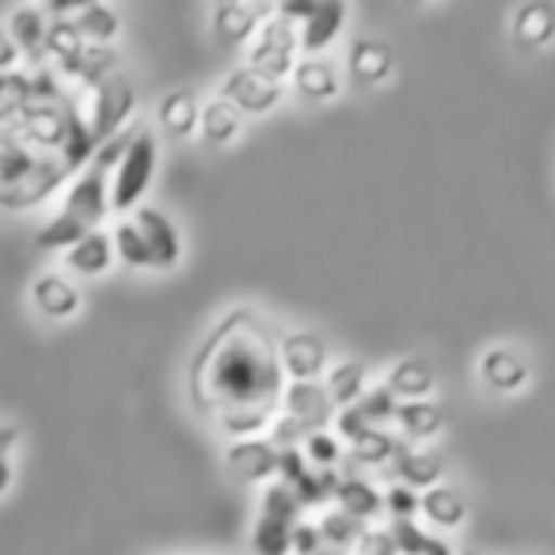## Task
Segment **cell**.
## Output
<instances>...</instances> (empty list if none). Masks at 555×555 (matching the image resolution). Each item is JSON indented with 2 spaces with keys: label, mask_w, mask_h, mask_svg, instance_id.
<instances>
[{
  "label": "cell",
  "mask_w": 555,
  "mask_h": 555,
  "mask_svg": "<svg viewBox=\"0 0 555 555\" xmlns=\"http://www.w3.org/2000/svg\"><path fill=\"white\" fill-rule=\"evenodd\" d=\"M186 380L202 415L232 438H255L286 400L282 335L251 309L229 312L191 358Z\"/></svg>",
  "instance_id": "1"
},
{
  "label": "cell",
  "mask_w": 555,
  "mask_h": 555,
  "mask_svg": "<svg viewBox=\"0 0 555 555\" xmlns=\"http://www.w3.org/2000/svg\"><path fill=\"white\" fill-rule=\"evenodd\" d=\"M88 115L73 95L31 103L0 130V209H27L77 179L100 153Z\"/></svg>",
  "instance_id": "2"
},
{
  "label": "cell",
  "mask_w": 555,
  "mask_h": 555,
  "mask_svg": "<svg viewBox=\"0 0 555 555\" xmlns=\"http://www.w3.org/2000/svg\"><path fill=\"white\" fill-rule=\"evenodd\" d=\"M138 130L141 126H130V130H122L118 138H111L107 145L85 164V171L73 179L57 217L50 224H42L39 236H35V244H39L42 251H57V247L69 251V247L80 244L88 232L100 229V221L111 209V176H115V164H118V156L126 153V145H130Z\"/></svg>",
  "instance_id": "3"
},
{
  "label": "cell",
  "mask_w": 555,
  "mask_h": 555,
  "mask_svg": "<svg viewBox=\"0 0 555 555\" xmlns=\"http://www.w3.org/2000/svg\"><path fill=\"white\" fill-rule=\"evenodd\" d=\"M301 499L294 494V487H286L282 479L267 487L262 494L259 517L251 529V547L255 555H289L294 552V532L301 525Z\"/></svg>",
  "instance_id": "4"
},
{
  "label": "cell",
  "mask_w": 555,
  "mask_h": 555,
  "mask_svg": "<svg viewBox=\"0 0 555 555\" xmlns=\"http://www.w3.org/2000/svg\"><path fill=\"white\" fill-rule=\"evenodd\" d=\"M153 171H156V133L141 126L130 145H126V153L118 156L115 176H111V209L126 214V209L145 206L141 194L153 183Z\"/></svg>",
  "instance_id": "5"
},
{
  "label": "cell",
  "mask_w": 555,
  "mask_h": 555,
  "mask_svg": "<svg viewBox=\"0 0 555 555\" xmlns=\"http://www.w3.org/2000/svg\"><path fill=\"white\" fill-rule=\"evenodd\" d=\"M297 50H301V27L289 24L286 16H278V9H274V16L259 27V35H255L251 47H247V65L267 73V77L282 80L286 73L297 69Z\"/></svg>",
  "instance_id": "6"
},
{
  "label": "cell",
  "mask_w": 555,
  "mask_h": 555,
  "mask_svg": "<svg viewBox=\"0 0 555 555\" xmlns=\"http://www.w3.org/2000/svg\"><path fill=\"white\" fill-rule=\"evenodd\" d=\"M133 103H138V95H133V85L122 73H115V77L103 80L100 88H92L88 126H92V133H95V145H107L111 138L122 133V122L133 115Z\"/></svg>",
  "instance_id": "7"
},
{
  "label": "cell",
  "mask_w": 555,
  "mask_h": 555,
  "mask_svg": "<svg viewBox=\"0 0 555 555\" xmlns=\"http://www.w3.org/2000/svg\"><path fill=\"white\" fill-rule=\"evenodd\" d=\"M221 100H229L240 115H267L282 100V80L267 77V73L251 69V65H240L224 77Z\"/></svg>",
  "instance_id": "8"
},
{
  "label": "cell",
  "mask_w": 555,
  "mask_h": 555,
  "mask_svg": "<svg viewBox=\"0 0 555 555\" xmlns=\"http://www.w3.org/2000/svg\"><path fill=\"white\" fill-rule=\"evenodd\" d=\"M347 73L358 88H377L396 73V50L377 35H362L347 50Z\"/></svg>",
  "instance_id": "9"
},
{
  "label": "cell",
  "mask_w": 555,
  "mask_h": 555,
  "mask_svg": "<svg viewBox=\"0 0 555 555\" xmlns=\"http://www.w3.org/2000/svg\"><path fill=\"white\" fill-rule=\"evenodd\" d=\"M282 408H286V418H294L305 434H317V430H324V426L332 423L335 403H332V396H327V388L320 385V380H289Z\"/></svg>",
  "instance_id": "10"
},
{
  "label": "cell",
  "mask_w": 555,
  "mask_h": 555,
  "mask_svg": "<svg viewBox=\"0 0 555 555\" xmlns=\"http://www.w3.org/2000/svg\"><path fill=\"white\" fill-rule=\"evenodd\" d=\"M224 464L236 479L244 483H262V479H274L278 476V464H282V449L274 441H262V438H244V441H232L229 453H224Z\"/></svg>",
  "instance_id": "11"
},
{
  "label": "cell",
  "mask_w": 555,
  "mask_h": 555,
  "mask_svg": "<svg viewBox=\"0 0 555 555\" xmlns=\"http://www.w3.org/2000/svg\"><path fill=\"white\" fill-rule=\"evenodd\" d=\"M274 16L267 4H244V0H224L214 9V31L224 47H244L259 35V27Z\"/></svg>",
  "instance_id": "12"
},
{
  "label": "cell",
  "mask_w": 555,
  "mask_h": 555,
  "mask_svg": "<svg viewBox=\"0 0 555 555\" xmlns=\"http://www.w3.org/2000/svg\"><path fill=\"white\" fill-rule=\"evenodd\" d=\"M133 224H138L141 236H145L156 270L176 267L179 255H183V240H179L176 221H171L168 214H160L156 206H138V209H133Z\"/></svg>",
  "instance_id": "13"
},
{
  "label": "cell",
  "mask_w": 555,
  "mask_h": 555,
  "mask_svg": "<svg viewBox=\"0 0 555 555\" xmlns=\"http://www.w3.org/2000/svg\"><path fill=\"white\" fill-rule=\"evenodd\" d=\"M532 370L525 362V354H517L514 347H491L479 354V380H483L491 392L509 396V392H521L529 385Z\"/></svg>",
  "instance_id": "14"
},
{
  "label": "cell",
  "mask_w": 555,
  "mask_h": 555,
  "mask_svg": "<svg viewBox=\"0 0 555 555\" xmlns=\"http://www.w3.org/2000/svg\"><path fill=\"white\" fill-rule=\"evenodd\" d=\"M9 31H12V39H16L20 54L42 69V62L50 57V9H42V4H24V9H16L9 16Z\"/></svg>",
  "instance_id": "15"
},
{
  "label": "cell",
  "mask_w": 555,
  "mask_h": 555,
  "mask_svg": "<svg viewBox=\"0 0 555 555\" xmlns=\"http://www.w3.org/2000/svg\"><path fill=\"white\" fill-rule=\"evenodd\" d=\"M282 365L289 380H317L327 365V343L312 332L282 335Z\"/></svg>",
  "instance_id": "16"
},
{
  "label": "cell",
  "mask_w": 555,
  "mask_h": 555,
  "mask_svg": "<svg viewBox=\"0 0 555 555\" xmlns=\"http://www.w3.org/2000/svg\"><path fill=\"white\" fill-rule=\"evenodd\" d=\"M509 39L517 50H544L555 42V9L544 0H532L509 16Z\"/></svg>",
  "instance_id": "17"
},
{
  "label": "cell",
  "mask_w": 555,
  "mask_h": 555,
  "mask_svg": "<svg viewBox=\"0 0 555 555\" xmlns=\"http://www.w3.org/2000/svg\"><path fill=\"white\" fill-rule=\"evenodd\" d=\"M50 16L57 20H73L77 24V31L85 35L88 42H95V47H111L118 35V12L107 9V4H47Z\"/></svg>",
  "instance_id": "18"
},
{
  "label": "cell",
  "mask_w": 555,
  "mask_h": 555,
  "mask_svg": "<svg viewBox=\"0 0 555 555\" xmlns=\"http://www.w3.org/2000/svg\"><path fill=\"white\" fill-rule=\"evenodd\" d=\"M350 9L343 0H324L317 4V12L309 16V24H301V50L309 57H320L335 39H339L343 24H347Z\"/></svg>",
  "instance_id": "19"
},
{
  "label": "cell",
  "mask_w": 555,
  "mask_h": 555,
  "mask_svg": "<svg viewBox=\"0 0 555 555\" xmlns=\"http://www.w3.org/2000/svg\"><path fill=\"white\" fill-rule=\"evenodd\" d=\"M434 365L423 362V358H403L388 370L385 377V388L396 396L400 403H411V400H426L434 392Z\"/></svg>",
  "instance_id": "20"
},
{
  "label": "cell",
  "mask_w": 555,
  "mask_h": 555,
  "mask_svg": "<svg viewBox=\"0 0 555 555\" xmlns=\"http://www.w3.org/2000/svg\"><path fill=\"white\" fill-rule=\"evenodd\" d=\"M294 88L312 103H327L339 95V69L327 57H305L294 69Z\"/></svg>",
  "instance_id": "21"
},
{
  "label": "cell",
  "mask_w": 555,
  "mask_h": 555,
  "mask_svg": "<svg viewBox=\"0 0 555 555\" xmlns=\"http://www.w3.org/2000/svg\"><path fill=\"white\" fill-rule=\"evenodd\" d=\"M31 297H35V305H39L42 317H50V320H65L80 309L77 286L65 282L62 274H39L31 286Z\"/></svg>",
  "instance_id": "22"
},
{
  "label": "cell",
  "mask_w": 555,
  "mask_h": 555,
  "mask_svg": "<svg viewBox=\"0 0 555 555\" xmlns=\"http://www.w3.org/2000/svg\"><path fill=\"white\" fill-rule=\"evenodd\" d=\"M156 118L160 126L171 133V138H191L202 122V107H198V95L191 88H179V92H168L156 107Z\"/></svg>",
  "instance_id": "23"
},
{
  "label": "cell",
  "mask_w": 555,
  "mask_h": 555,
  "mask_svg": "<svg viewBox=\"0 0 555 555\" xmlns=\"http://www.w3.org/2000/svg\"><path fill=\"white\" fill-rule=\"evenodd\" d=\"M396 476H400L403 487H438L441 472H446V464H441L438 453H418V449H411L408 441H400V449H396Z\"/></svg>",
  "instance_id": "24"
},
{
  "label": "cell",
  "mask_w": 555,
  "mask_h": 555,
  "mask_svg": "<svg viewBox=\"0 0 555 555\" xmlns=\"http://www.w3.org/2000/svg\"><path fill=\"white\" fill-rule=\"evenodd\" d=\"M396 423L403 426V434H408L411 441H430L446 430V411L434 400H411V403H400Z\"/></svg>",
  "instance_id": "25"
},
{
  "label": "cell",
  "mask_w": 555,
  "mask_h": 555,
  "mask_svg": "<svg viewBox=\"0 0 555 555\" xmlns=\"http://www.w3.org/2000/svg\"><path fill=\"white\" fill-rule=\"evenodd\" d=\"M111 255H118L115 236L95 229V232H88L80 244H73L69 251H65V262H69L77 274H103V270L111 267Z\"/></svg>",
  "instance_id": "26"
},
{
  "label": "cell",
  "mask_w": 555,
  "mask_h": 555,
  "mask_svg": "<svg viewBox=\"0 0 555 555\" xmlns=\"http://www.w3.org/2000/svg\"><path fill=\"white\" fill-rule=\"evenodd\" d=\"M198 130L209 145H229V141H236L240 130H244V115H240L229 100H209L206 107H202Z\"/></svg>",
  "instance_id": "27"
},
{
  "label": "cell",
  "mask_w": 555,
  "mask_h": 555,
  "mask_svg": "<svg viewBox=\"0 0 555 555\" xmlns=\"http://www.w3.org/2000/svg\"><path fill=\"white\" fill-rule=\"evenodd\" d=\"M423 514L430 517V525H438V529H461L464 517H468V502H464L461 491L438 483L423 494Z\"/></svg>",
  "instance_id": "28"
},
{
  "label": "cell",
  "mask_w": 555,
  "mask_h": 555,
  "mask_svg": "<svg viewBox=\"0 0 555 555\" xmlns=\"http://www.w3.org/2000/svg\"><path fill=\"white\" fill-rule=\"evenodd\" d=\"M35 103V77L31 73H0V130L16 122Z\"/></svg>",
  "instance_id": "29"
},
{
  "label": "cell",
  "mask_w": 555,
  "mask_h": 555,
  "mask_svg": "<svg viewBox=\"0 0 555 555\" xmlns=\"http://www.w3.org/2000/svg\"><path fill=\"white\" fill-rule=\"evenodd\" d=\"M324 388H327V396H332V403L339 411L354 408V403L362 400L365 392H370V388H365V365L362 362H343V365H335V370L327 373Z\"/></svg>",
  "instance_id": "30"
},
{
  "label": "cell",
  "mask_w": 555,
  "mask_h": 555,
  "mask_svg": "<svg viewBox=\"0 0 555 555\" xmlns=\"http://www.w3.org/2000/svg\"><path fill=\"white\" fill-rule=\"evenodd\" d=\"M88 47H92V42L77 31V24H73V20L50 16V57L62 65V73H73V65L85 57Z\"/></svg>",
  "instance_id": "31"
},
{
  "label": "cell",
  "mask_w": 555,
  "mask_h": 555,
  "mask_svg": "<svg viewBox=\"0 0 555 555\" xmlns=\"http://www.w3.org/2000/svg\"><path fill=\"white\" fill-rule=\"evenodd\" d=\"M335 502H339V509H347L350 517H358V521H370V517H377L380 509H385V494L365 483V479H343Z\"/></svg>",
  "instance_id": "32"
},
{
  "label": "cell",
  "mask_w": 555,
  "mask_h": 555,
  "mask_svg": "<svg viewBox=\"0 0 555 555\" xmlns=\"http://www.w3.org/2000/svg\"><path fill=\"white\" fill-rule=\"evenodd\" d=\"M320 532H324V544H327V547H339V552H350V547L362 544V537H365L370 529H365V521L350 517L347 509H327V514L320 517Z\"/></svg>",
  "instance_id": "33"
},
{
  "label": "cell",
  "mask_w": 555,
  "mask_h": 555,
  "mask_svg": "<svg viewBox=\"0 0 555 555\" xmlns=\"http://www.w3.org/2000/svg\"><path fill=\"white\" fill-rule=\"evenodd\" d=\"M111 236H115V251L122 255V259L130 262V267H156V262H153V251H149L145 236H141V229L133 224V217L118 221Z\"/></svg>",
  "instance_id": "34"
},
{
  "label": "cell",
  "mask_w": 555,
  "mask_h": 555,
  "mask_svg": "<svg viewBox=\"0 0 555 555\" xmlns=\"http://www.w3.org/2000/svg\"><path fill=\"white\" fill-rule=\"evenodd\" d=\"M358 418H362L365 426H373V430H380V423H388V418H396V411H400V400H396L392 392H388L385 385L370 388V392L362 396V400L354 403Z\"/></svg>",
  "instance_id": "35"
},
{
  "label": "cell",
  "mask_w": 555,
  "mask_h": 555,
  "mask_svg": "<svg viewBox=\"0 0 555 555\" xmlns=\"http://www.w3.org/2000/svg\"><path fill=\"white\" fill-rule=\"evenodd\" d=\"M396 449H400V441H396L392 434L370 430L365 438H358L354 446H350V456H354L358 464H388V461H396Z\"/></svg>",
  "instance_id": "36"
},
{
  "label": "cell",
  "mask_w": 555,
  "mask_h": 555,
  "mask_svg": "<svg viewBox=\"0 0 555 555\" xmlns=\"http://www.w3.org/2000/svg\"><path fill=\"white\" fill-rule=\"evenodd\" d=\"M305 456H309L312 468L332 472L335 464H339V456H343V446H339V438H335V434L317 430V434H309V438H305Z\"/></svg>",
  "instance_id": "37"
},
{
  "label": "cell",
  "mask_w": 555,
  "mask_h": 555,
  "mask_svg": "<svg viewBox=\"0 0 555 555\" xmlns=\"http://www.w3.org/2000/svg\"><path fill=\"white\" fill-rule=\"evenodd\" d=\"M385 509L392 514V521H415V514H423V494L396 483V487H388V494H385Z\"/></svg>",
  "instance_id": "38"
},
{
  "label": "cell",
  "mask_w": 555,
  "mask_h": 555,
  "mask_svg": "<svg viewBox=\"0 0 555 555\" xmlns=\"http://www.w3.org/2000/svg\"><path fill=\"white\" fill-rule=\"evenodd\" d=\"M20 446V430L9 423H0V494L12 487V449Z\"/></svg>",
  "instance_id": "39"
},
{
  "label": "cell",
  "mask_w": 555,
  "mask_h": 555,
  "mask_svg": "<svg viewBox=\"0 0 555 555\" xmlns=\"http://www.w3.org/2000/svg\"><path fill=\"white\" fill-rule=\"evenodd\" d=\"M324 532H320V521H301L294 532V552L297 555H320L324 552Z\"/></svg>",
  "instance_id": "40"
},
{
  "label": "cell",
  "mask_w": 555,
  "mask_h": 555,
  "mask_svg": "<svg viewBox=\"0 0 555 555\" xmlns=\"http://www.w3.org/2000/svg\"><path fill=\"white\" fill-rule=\"evenodd\" d=\"M358 555H400L396 552V540L388 529H370L358 544Z\"/></svg>",
  "instance_id": "41"
},
{
  "label": "cell",
  "mask_w": 555,
  "mask_h": 555,
  "mask_svg": "<svg viewBox=\"0 0 555 555\" xmlns=\"http://www.w3.org/2000/svg\"><path fill=\"white\" fill-rule=\"evenodd\" d=\"M317 12V4L312 0H286V4H278V16H286L289 24H309V16Z\"/></svg>",
  "instance_id": "42"
},
{
  "label": "cell",
  "mask_w": 555,
  "mask_h": 555,
  "mask_svg": "<svg viewBox=\"0 0 555 555\" xmlns=\"http://www.w3.org/2000/svg\"><path fill=\"white\" fill-rule=\"evenodd\" d=\"M16 57H20L16 39H12L9 27H0V73H12V65H16Z\"/></svg>",
  "instance_id": "43"
},
{
  "label": "cell",
  "mask_w": 555,
  "mask_h": 555,
  "mask_svg": "<svg viewBox=\"0 0 555 555\" xmlns=\"http://www.w3.org/2000/svg\"><path fill=\"white\" fill-rule=\"evenodd\" d=\"M320 555H350V552H339V547H324Z\"/></svg>",
  "instance_id": "44"
},
{
  "label": "cell",
  "mask_w": 555,
  "mask_h": 555,
  "mask_svg": "<svg viewBox=\"0 0 555 555\" xmlns=\"http://www.w3.org/2000/svg\"><path fill=\"white\" fill-rule=\"evenodd\" d=\"M464 555H479V552H464Z\"/></svg>",
  "instance_id": "45"
}]
</instances>
